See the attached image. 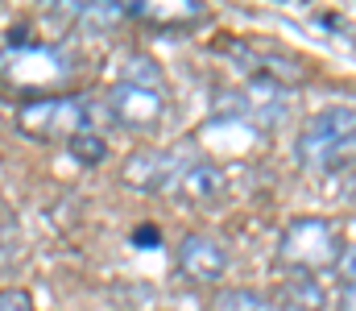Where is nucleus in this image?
Listing matches in <instances>:
<instances>
[{
	"mask_svg": "<svg viewBox=\"0 0 356 311\" xmlns=\"http://www.w3.org/2000/svg\"><path fill=\"white\" fill-rule=\"evenodd\" d=\"M353 154H356V108L353 104L323 108L319 116H311L302 125V133L294 141V158L311 175H332Z\"/></svg>",
	"mask_w": 356,
	"mask_h": 311,
	"instance_id": "obj_1",
	"label": "nucleus"
},
{
	"mask_svg": "<svg viewBox=\"0 0 356 311\" xmlns=\"http://www.w3.org/2000/svg\"><path fill=\"white\" fill-rule=\"evenodd\" d=\"M277 257L282 266L290 270V278H315V270H336V257H340V237L327 220L319 216H302L294 220L286 232H282V245H277Z\"/></svg>",
	"mask_w": 356,
	"mask_h": 311,
	"instance_id": "obj_2",
	"label": "nucleus"
},
{
	"mask_svg": "<svg viewBox=\"0 0 356 311\" xmlns=\"http://www.w3.org/2000/svg\"><path fill=\"white\" fill-rule=\"evenodd\" d=\"M91 125V100L88 96H46V100L21 104L17 129L33 141H54V137H79Z\"/></svg>",
	"mask_w": 356,
	"mask_h": 311,
	"instance_id": "obj_3",
	"label": "nucleus"
},
{
	"mask_svg": "<svg viewBox=\"0 0 356 311\" xmlns=\"http://www.w3.org/2000/svg\"><path fill=\"white\" fill-rule=\"evenodd\" d=\"M191 158L178 154V150H137L124 158V170L120 179L137 191H175L178 187V175Z\"/></svg>",
	"mask_w": 356,
	"mask_h": 311,
	"instance_id": "obj_4",
	"label": "nucleus"
},
{
	"mask_svg": "<svg viewBox=\"0 0 356 311\" xmlns=\"http://www.w3.org/2000/svg\"><path fill=\"white\" fill-rule=\"evenodd\" d=\"M228 249L216 241V237H203V232H191L178 241V270L191 278V282H203V287H216L224 274H228Z\"/></svg>",
	"mask_w": 356,
	"mask_h": 311,
	"instance_id": "obj_5",
	"label": "nucleus"
},
{
	"mask_svg": "<svg viewBox=\"0 0 356 311\" xmlns=\"http://www.w3.org/2000/svg\"><path fill=\"white\" fill-rule=\"evenodd\" d=\"M112 116L129 129H154L166 112V92H154V88H133V83H116L112 88Z\"/></svg>",
	"mask_w": 356,
	"mask_h": 311,
	"instance_id": "obj_6",
	"label": "nucleus"
},
{
	"mask_svg": "<svg viewBox=\"0 0 356 311\" xmlns=\"http://www.w3.org/2000/svg\"><path fill=\"white\" fill-rule=\"evenodd\" d=\"M175 191L191 196V200H199V204H211V200L224 191V179H220V170H216L211 162H186L182 175H178Z\"/></svg>",
	"mask_w": 356,
	"mask_h": 311,
	"instance_id": "obj_7",
	"label": "nucleus"
},
{
	"mask_svg": "<svg viewBox=\"0 0 356 311\" xmlns=\"http://www.w3.org/2000/svg\"><path fill=\"white\" fill-rule=\"evenodd\" d=\"M124 17H137V21H149V25H186V21L203 17V4H145V0H133V4H124Z\"/></svg>",
	"mask_w": 356,
	"mask_h": 311,
	"instance_id": "obj_8",
	"label": "nucleus"
},
{
	"mask_svg": "<svg viewBox=\"0 0 356 311\" xmlns=\"http://www.w3.org/2000/svg\"><path fill=\"white\" fill-rule=\"evenodd\" d=\"M277 299H282V311H323V303H327V295H323V287L315 278H290V282H282Z\"/></svg>",
	"mask_w": 356,
	"mask_h": 311,
	"instance_id": "obj_9",
	"label": "nucleus"
},
{
	"mask_svg": "<svg viewBox=\"0 0 356 311\" xmlns=\"http://www.w3.org/2000/svg\"><path fill=\"white\" fill-rule=\"evenodd\" d=\"M120 83H133V88H154L162 92V67L149 58V54H129L120 63Z\"/></svg>",
	"mask_w": 356,
	"mask_h": 311,
	"instance_id": "obj_10",
	"label": "nucleus"
},
{
	"mask_svg": "<svg viewBox=\"0 0 356 311\" xmlns=\"http://www.w3.org/2000/svg\"><path fill=\"white\" fill-rule=\"evenodd\" d=\"M216 311H269V303L249 287H228L216 295Z\"/></svg>",
	"mask_w": 356,
	"mask_h": 311,
	"instance_id": "obj_11",
	"label": "nucleus"
},
{
	"mask_svg": "<svg viewBox=\"0 0 356 311\" xmlns=\"http://www.w3.org/2000/svg\"><path fill=\"white\" fill-rule=\"evenodd\" d=\"M67 145H71V154H75L83 166H99V162L108 158V145H104V137H95V133H79V137H71Z\"/></svg>",
	"mask_w": 356,
	"mask_h": 311,
	"instance_id": "obj_12",
	"label": "nucleus"
},
{
	"mask_svg": "<svg viewBox=\"0 0 356 311\" xmlns=\"http://www.w3.org/2000/svg\"><path fill=\"white\" fill-rule=\"evenodd\" d=\"M0 311H38V303L21 287H0Z\"/></svg>",
	"mask_w": 356,
	"mask_h": 311,
	"instance_id": "obj_13",
	"label": "nucleus"
},
{
	"mask_svg": "<svg viewBox=\"0 0 356 311\" xmlns=\"http://www.w3.org/2000/svg\"><path fill=\"white\" fill-rule=\"evenodd\" d=\"M133 245H137V249H158V245H162V228H158V224H141V228L133 232Z\"/></svg>",
	"mask_w": 356,
	"mask_h": 311,
	"instance_id": "obj_14",
	"label": "nucleus"
},
{
	"mask_svg": "<svg viewBox=\"0 0 356 311\" xmlns=\"http://www.w3.org/2000/svg\"><path fill=\"white\" fill-rule=\"evenodd\" d=\"M336 274L344 278V287L356 282V245L353 249H340V257H336Z\"/></svg>",
	"mask_w": 356,
	"mask_h": 311,
	"instance_id": "obj_15",
	"label": "nucleus"
},
{
	"mask_svg": "<svg viewBox=\"0 0 356 311\" xmlns=\"http://www.w3.org/2000/svg\"><path fill=\"white\" fill-rule=\"evenodd\" d=\"M340 311H356V282H348L340 291Z\"/></svg>",
	"mask_w": 356,
	"mask_h": 311,
	"instance_id": "obj_16",
	"label": "nucleus"
},
{
	"mask_svg": "<svg viewBox=\"0 0 356 311\" xmlns=\"http://www.w3.org/2000/svg\"><path fill=\"white\" fill-rule=\"evenodd\" d=\"M353 200H356V179H353Z\"/></svg>",
	"mask_w": 356,
	"mask_h": 311,
	"instance_id": "obj_17",
	"label": "nucleus"
}]
</instances>
